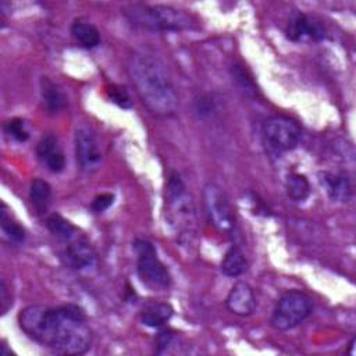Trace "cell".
Instances as JSON below:
<instances>
[{"label":"cell","mask_w":356,"mask_h":356,"mask_svg":"<svg viewBox=\"0 0 356 356\" xmlns=\"http://www.w3.org/2000/svg\"><path fill=\"white\" fill-rule=\"evenodd\" d=\"M18 325L28 338L54 353L83 355L92 346L86 313L74 303L26 306L18 313Z\"/></svg>","instance_id":"obj_1"},{"label":"cell","mask_w":356,"mask_h":356,"mask_svg":"<svg viewBox=\"0 0 356 356\" xmlns=\"http://www.w3.org/2000/svg\"><path fill=\"white\" fill-rule=\"evenodd\" d=\"M128 75L143 104L159 117H170L178 108V95L164 64L146 51H135L128 61Z\"/></svg>","instance_id":"obj_2"},{"label":"cell","mask_w":356,"mask_h":356,"mask_svg":"<svg viewBox=\"0 0 356 356\" xmlns=\"http://www.w3.org/2000/svg\"><path fill=\"white\" fill-rule=\"evenodd\" d=\"M122 13L134 26L152 32H178L193 25L186 13L170 6L129 4Z\"/></svg>","instance_id":"obj_3"},{"label":"cell","mask_w":356,"mask_h":356,"mask_svg":"<svg viewBox=\"0 0 356 356\" xmlns=\"http://www.w3.org/2000/svg\"><path fill=\"white\" fill-rule=\"evenodd\" d=\"M165 218L172 228L181 232H192L195 224V203L182 177L172 171L164 189Z\"/></svg>","instance_id":"obj_4"},{"label":"cell","mask_w":356,"mask_h":356,"mask_svg":"<svg viewBox=\"0 0 356 356\" xmlns=\"http://www.w3.org/2000/svg\"><path fill=\"white\" fill-rule=\"evenodd\" d=\"M132 248L136 253V273L142 284L153 291L167 289L171 285V275L167 266L157 256L154 245L147 239H135Z\"/></svg>","instance_id":"obj_5"},{"label":"cell","mask_w":356,"mask_h":356,"mask_svg":"<svg viewBox=\"0 0 356 356\" xmlns=\"http://www.w3.org/2000/svg\"><path fill=\"white\" fill-rule=\"evenodd\" d=\"M313 312L312 298L299 291L291 289L281 295L273 316L271 325L278 331H289L302 324Z\"/></svg>","instance_id":"obj_6"},{"label":"cell","mask_w":356,"mask_h":356,"mask_svg":"<svg viewBox=\"0 0 356 356\" xmlns=\"http://www.w3.org/2000/svg\"><path fill=\"white\" fill-rule=\"evenodd\" d=\"M261 135L264 143L274 152H291L298 147L302 129L299 124L282 114H275L264 120L261 125Z\"/></svg>","instance_id":"obj_7"},{"label":"cell","mask_w":356,"mask_h":356,"mask_svg":"<svg viewBox=\"0 0 356 356\" xmlns=\"http://www.w3.org/2000/svg\"><path fill=\"white\" fill-rule=\"evenodd\" d=\"M203 203L210 224L222 234L235 231V216L229 199L224 189L216 182H209L203 188Z\"/></svg>","instance_id":"obj_8"},{"label":"cell","mask_w":356,"mask_h":356,"mask_svg":"<svg viewBox=\"0 0 356 356\" xmlns=\"http://www.w3.org/2000/svg\"><path fill=\"white\" fill-rule=\"evenodd\" d=\"M75 156L79 168L85 172L96 171L103 160L100 143L95 131L88 125H81L75 131Z\"/></svg>","instance_id":"obj_9"},{"label":"cell","mask_w":356,"mask_h":356,"mask_svg":"<svg viewBox=\"0 0 356 356\" xmlns=\"http://www.w3.org/2000/svg\"><path fill=\"white\" fill-rule=\"evenodd\" d=\"M60 245L61 248L58 250V257L68 268L82 271L95 264V250L82 234L70 241L60 242Z\"/></svg>","instance_id":"obj_10"},{"label":"cell","mask_w":356,"mask_h":356,"mask_svg":"<svg viewBox=\"0 0 356 356\" xmlns=\"http://www.w3.org/2000/svg\"><path fill=\"white\" fill-rule=\"evenodd\" d=\"M286 38L292 42L313 40L318 42L325 38V28L320 19L313 15L296 11L288 21Z\"/></svg>","instance_id":"obj_11"},{"label":"cell","mask_w":356,"mask_h":356,"mask_svg":"<svg viewBox=\"0 0 356 356\" xmlns=\"http://www.w3.org/2000/svg\"><path fill=\"white\" fill-rule=\"evenodd\" d=\"M36 156L53 174H58L65 168V156L54 134H46L39 139L36 145Z\"/></svg>","instance_id":"obj_12"},{"label":"cell","mask_w":356,"mask_h":356,"mask_svg":"<svg viewBox=\"0 0 356 356\" xmlns=\"http://www.w3.org/2000/svg\"><path fill=\"white\" fill-rule=\"evenodd\" d=\"M225 305H227V309L236 316L246 317L253 314L257 306L253 288L245 281L236 282L228 292Z\"/></svg>","instance_id":"obj_13"},{"label":"cell","mask_w":356,"mask_h":356,"mask_svg":"<svg viewBox=\"0 0 356 356\" xmlns=\"http://www.w3.org/2000/svg\"><path fill=\"white\" fill-rule=\"evenodd\" d=\"M321 186L334 203H346L352 196V184L346 174L323 171L318 174Z\"/></svg>","instance_id":"obj_14"},{"label":"cell","mask_w":356,"mask_h":356,"mask_svg":"<svg viewBox=\"0 0 356 356\" xmlns=\"http://www.w3.org/2000/svg\"><path fill=\"white\" fill-rule=\"evenodd\" d=\"M40 95L43 106L49 114L56 115L65 110L68 100L64 90L47 76L40 78Z\"/></svg>","instance_id":"obj_15"},{"label":"cell","mask_w":356,"mask_h":356,"mask_svg":"<svg viewBox=\"0 0 356 356\" xmlns=\"http://www.w3.org/2000/svg\"><path fill=\"white\" fill-rule=\"evenodd\" d=\"M174 314V309L167 302H153L146 305L139 314V318L142 324L152 327V328H160L165 325L170 318Z\"/></svg>","instance_id":"obj_16"},{"label":"cell","mask_w":356,"mask_h":356,"mask_svg":"<svg viewBox=\"0 0 356 356\" xmlns=\"http://www.w3.org/2000/svg\"><path fill=\"white\" fill-rule=\"evenodd\" d=\"M29 202L36 214L43 216L51 204V186L42 178H35L29 185Z\"/></svg>","instance_id":"obj_17"},{"label":"cell","mask_w":356,"mask_h":356,"mask_svg":"<svg viewBox=\"0 0 356 356\" xmlns=\"http://www.w3.org/2000/svg\"><path fill=\"white\" fill-rule=\"evenodd\" d=\"M71 35L75 42L85 49H93L100 43V33L97 28L86 21H74L71 25Z\"/></svg>","instance_id":"obj_18"},{"label":"cell","mask_w":356,"mask_h":356,"mask_svg":"<svg viewBox=\"0 0 356 356\" xmlns=\"http://www.w3.org/2000/svg\"><path fill=\"white\" fill-rule=\"evenodd\" d=\"M46 227L58 242H65L81 235V231L58 213H53L46 218Z\"/></svg>","instance_id":"obj_19"},{"label":"cell","mask_w":356,"mask_h":356,"mask_svg":"<svg viewBox=\"0 0 356 356\" xmlns=\"http://www.w3.org/2000/svg\"><path fill=\"white\" fill-rule=\"evenodd\" d=\"M231 76H232V82H235V85L243 95H246L249 97L260 96V90L253 79V75L243 64H241V63L232 64L231 65Z\"/></svg>","instance_id":"obj_20"},{"label":"cell","mask_w":356,"mask_h":356,"mask_svg":"<svg viewBox=\"0 0 356 356\" xmlns=\"http://www.w3.org/2000/svg\"><path fill=\"white\" fill-rule=\"evenodd\" d=\"M248 268V261L245 259V254L238 246H231L221 261V271L227 277H239L242 275Z\"/></svg>","instance_id":"obj_21"},{"label":"cell","mask_w":356,"mask_h":356,"mask_svg":"<svg viewBox=\"0 0 356 356\" xmlns=\"http://www.w3.org/2000/svg\"><path fill=\"white\" fill-rule=\"evenodd\" d=\"M0 227L3 235L13 243H22L25 241V229L19 225L8 213L6 203H1L0 207Z\"/></svg>","instance_id":"obj_22"},{"label":"cell","mask_w":356,"mask_h":356,"mask_svg":"<svg viewBox=\"0 0 356 356\" xmlns=\"http://www.w3.org/2000/svg\"><path fill=\"white\" fill-rule=\"evenodd\" d=\"M286 196L293 202H303L310 195V184L303 174L292 172L285 181Z\"/></svg>","instance_id":"obj_23"},{"label":"cell","mask_w":356,"mask_h":356,"mask_svg":"<svg viewBox=\"0 0 356 356\" xmlns=\"http://www.w3.org/2000/svg\"><path fill=\"white\" fill-rule=\"evenodd\" d=\"M3 129H4V134L10 139H13L18 143H24L29 139V131L22 118H11V120L6 121L3 125Z\"/></svg>","instance_id":"obj_24"},{"label":"cell","mask_w":356,"mask_h":356,"mask_svg":"<svg viewBox=\"0 0 356 356\" xmlns=\"http://www.w3.org/2000/svg\"><path fill=\"white\" fill-rule=\"evenodd\" d=\"M106 92H107V96H108L110 102H113L118 107H121V108H131L132 107L131 96H129L128 90L124 86L110 85Z\"/></svg>","instance_id":"obj_25"},{"label":"cell","mask_w":356,"mask_h":356,"mask_svg":"<svg viewBox=\"0 0 356 356\" xmlns=\"http://www.w3.org/2000/svg\"><path fill=\"white\" fill-rule=\"evenodd\" d=\"M113 203H114V195L110 192H104V193L95 196V199L90 203V209L93 213L99 214V213L106 211Z\"/></svg>","instance_id":"obj_26"},{"label":"cell","mask_w":356,"mask_h":356,"mask_svg":"<svg viewBox=\"0 0 356 356\" xmlns=\"http://www.w3.org/2000/svg\"><path fill=\"white\" fill-rule=\"evenodd\" d=\"M174 338H175V332L172 330L160 331L156 338V353H164L167 348L172 343Z\"/></svg>","instance_id":"obj_27"},{"label":"cell","mask_w":356,"mask_h":356,"mask_svg":"<svg viewBox=\"0 0 356 356\" xmlns=\"http://www.w3.org/2000/svg\"><path fill=\"white\" fill-rule=\"evenodd\" d=\"M213 110H214V102H213L211 99L202 96L200 99L196 100V113H197L200 117L210 115Z\"/></svg>","instance_id":"obj_28"},{"label":"cell","mask_w":356,"mask_h":356,"mask_svg":"<svg viewBox=\"0 0 356 356\" xmlns=\"http://www.w3.org/2000/svg\"><path fill=\"white\" fill-rule=\"evenodd\" d=\"M13 306V299H11V293L8 292V288L6 285V281L1 280L0 282V307L3 314L7 313V310Z\"/></svg>","instance_id":"obj_29"}]
</instances>
